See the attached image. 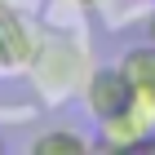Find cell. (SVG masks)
Listing matches in <instances>:
<instances>
[{
    "instance_id": "cell-1",
    "label": "cell",
    "mask_w": 155,
    "mask_h": 155,
    "mask_svg": "<svg viewBox=\"0 0 155 155\" xmlns=\"http://www.w3.org/2000/svg\"><path fill=\"white\" fill-rule=\"evenodd\" d=\"M129 97H133V84L124 80L120 62L115 67H93V71L84 75V111L93 120H107L115 111H124Z\"/></svg>"
},
{
    "instance_id": "cell-2",
    "label": "cell",
    "mask_w": 155,
    "mask_h": 155,
    "mask_svg": "<svg viewBox=\"0 0 155 155\" xmlns=\"http://www.w3.org/2000/svg\"><path fill=\"white\" fill-rule=\"evenodd\" d=\"M36 62V36L22 13L0 5V71H22Z\"/></svg>"
},
{
    "instance_id": "cell-3",
    "label": "cell",
    "mask_w": 155,
    "mask_h": 155,
    "mask_svg": "<svg viewBox=\"0 0 155 155\" xmlns=\"http://www.w3.org/2000/svg\"><path fill=\"white\" fill-rule=\"evenodd\" d=\"M151 133L155 129L137 115V111L124 107V111H115V115L97 120V151H137V142L151 137Z\"/></svg>"
},
{
    "instance_id": "cell-4",
    "label": "cell",
    "mask_w": 155,
    "mask_h": 155,
    "mask_svg": "<svg viewBox=\"0 0 155 155\" xmlns=\"http://www.w3.org/2000/svg\"><path fill=\"white\" fill-rule=\"evenodd\" d=\"M120 71H124V80L133 89H155V45L146 40L137 49H124L120 53Z\"/></svg>"
},
{
    "instance_id": "cell-5",
    "label": "cell",
    "mask_w": 155,
    "mask_h": 155,
    "mask_svg": "<svg viewBox=\"0 0 155 155\" xmlns=\"http://www.w3.org/2000/svg\"><path fill=\"white\" fill-rule=\"evenodd\" d=\"M93 146L84 142L75 129H49L31 142V155H89Z\"/></svg>"
},
{
    "instance_id": "cell-6",
    "label": "cell",
    "mask_w": 155,
    "mask_h": 155,
    "mask_svg": "<svg viewBox=\"0 0 155 155\" xmlns=\"http://www.w3.org/2000/svg\"><path fill=\"white\" fill-rule=\"evenodd\" d=\"M133 155H155V133H151V137H142V142H137V151H133Z\"/></svg>"
},
{
    "instance_id": "cell-7",
    "label": "cell",
    "mask_w": 155,
    "mask_h": 155,
    "mask_svg": "<svg viewBox=\"0 0 155 155\" xmlns=\"http://www.w3.org/2000/svg\"><path fill=\"white\" fill-rule=\"evenodd\" d=\"M146 40L155 45V9H151V18H146Z\"/></svg>"
},
{
    "instance_id": "cell-8",
    "label": "cell",
    "mask_w": 155,
    "mask_h": 155,
    "mask_svg": "<svg viewBox=\"0 0 155 155\" xmlns=\"http://www.w3.org/2000/svg\"><path fill=\"white\" fill-rule=\"evenodd\" d=\"M0 151H5V142H0Z\"/></svg>"
}]
</instances>
